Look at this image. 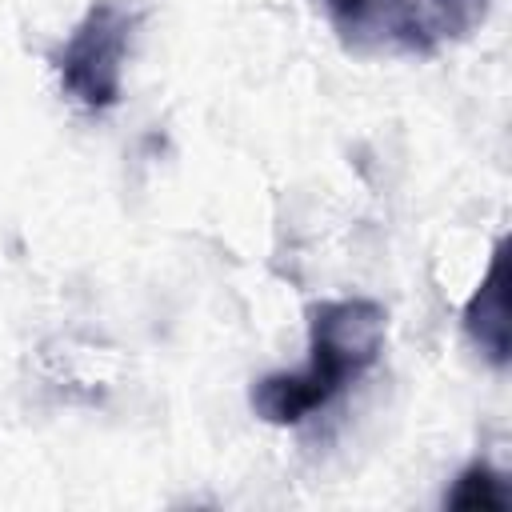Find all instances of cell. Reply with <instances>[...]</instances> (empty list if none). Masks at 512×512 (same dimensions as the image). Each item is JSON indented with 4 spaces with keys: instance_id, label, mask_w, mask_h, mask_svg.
Returning <instances> with one entry per match:
<instances>
[{
    "instance_id": "cell-1",
    "label": "cell",
    "mask_w": 512,
    "mask_h": 512,
    "mask_svg": "<svg viewBox=\"0 0 512 512\" xmlns=\"http://www.w3.org/2000/svg\"><path fill=\"white\" fill-rule=\"evenodd\" d=\"M388 312L368 296L320 300L308 308V364L300 372H268L252 384L248 404L264 424H304L360 380L384 348Z\"/></svg>"
},
{
    "instance_id": "cell-2",
    "label": "cell",
    "mask_w": 512,
    "mask_h": 512,
    "mask_svg": "<svg viewBox=\"0 0 512 512\" xmlns=\"http://www.w3.org/2000/svg\"><path fill=\"white\" fill-rule=\"evenodd\" d=\"M132 32H136V12L124 0H96L64 40L56 56L60 84L88 112H104L120 104L124 56Z\"/></svg>"
},
{
    "instance_id": "cell-3",
    "label": "cell",
    "mask_w": 512,
    "mask_h": 512,
    "mask_svg": "<svg viewBox=\"0 0 512 512\" xmlns=\"http://www.w3.org/2000/svg\"><path fill=\"white\" fill-rule=\"evenodd\" d=\"M352 52H436L432 16L416 0H320Z\"/></svg>"
},
{
    "instance_id": "cell-4",
    "label": "cell",
    "mask_w": 512,
    "mask_h": 512,
    "mask_svg": "<svg viewBox=\"0 0 512 512\" xmlns=\"http://www.w3.org/2000/svg\"><path fill=\"white\" fill-rule=\"evenodd\" d=\"M464 336L472 340V348L492 364L504 368L508 364V296H504V248L496 244L484 280L476 284V292L464 304Z\"/></svg>"
},
{
    "instance_id": "cell-5",
    "label": "cell",
    "mask_w": 512,
    "mask_h": 512,
    "mask_svg": "<svg viewBox=\"0 0 512 512\" xmlns=\"http://www.w3.org/2000/svg\"><path fill=\"white\" fill-rule=\"evenodd\" d=\"M444 504L448 508H508L512 492L500 472H492L488 464L476 460L452 480V488L444 492Z\"/></svg>"
},
{
    "instance_id": "cell-6",
    "label": "cell",
    "mask_w": 512,
    "mask_h": 512,
    "mask_svg": "<svg viewBox=\"0 0 512 512\" xmlns=\"http://www.w3.org/2000/svg\"><path fill=\"white\" fill-rule=\"evenodd\" d=\"M492 0H432V28L436 36H468L484 24Z\"/></svg>"
}]
</instances>
